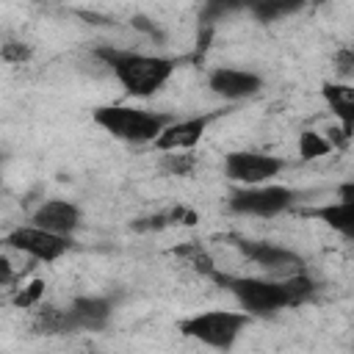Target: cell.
<instances>
[{"mask_svg": "<svg viewBox=\"0 0 354 354\" xmlns=\"http://www.w3.org/2000/svg\"><path fill=\"white\" fill-rule=\"evenodd\" d=\"M97 58L113 72V77L119 80L127 97H152L158 88L166 86V80L177 69L174 58L144 55V53L113 50V47H100Z\"/></svg>", "mask_w": 354, "mask_h": 354, "instance_id": "obj_1", "label": "cell"}, {"mask_svg": "<svg viewBox=\"0 0 354 354\" xmlns=\"http://www.w3.org/2000/svg\"><path fill=\"white\" fill-rule=\"evenodd\" d=\"M94 122L111 133L119 141L127 144H155L160 133L174 122L166 113L144 111V108H130V105H100L94 108Z\"/></svg>", "mask_w": 354, "mask_h": 354, "instance_id": "obj_2", "label": "cell"}, {"mask_svg": "<svg viewBox=\"0 0 354 354\" xmlns=\"http://www.w3.org/2000/svg\"><path fill=\"white\" fill-rule=\"evenodd\" d=\"M216 285L227 288L241 310L252 318H271L282 310H290V296L285 290L282 279H263V277H230V274H213Z\"/></svg>", "mask_w": 354, "mask_h": 354, "instance_id": "obj_3", "label": "cell"}, {"mask_svg": "<svg viewBox=\"0 0 354 354\" xmlns=\"http://www.w3.org/2000/svg\"><path fill=\"white\" fill-rule=\"evenodd\" d=\"M252 321L254 318L246 315L243 310H205V313H196V315L183 318L177 324V329L185 337H191V340H196V343H202L207 348L230 351L238 343L241 332Z\"/></svg>", "mask_w": 354, "mask_h": 354, "instance_id": "obj_4", "label": "cell"}, {"mask_svg": "<svg viewBox=\"0 0 354 354\" xmlns=\"http://www.w3.org/2000/svg\"><path fill=\"white\" fill-rule=\"evenodd\" d=\"M296 202V191L288 185L266 183L254 188H232L227 207L238 216H257V218H274L285 210H290Z\"/></svg>", "mask_w": 354, "mask_h": 354, "instance_id": "obj_5", "label": "cell"}, {"mask_svg": "<svg viewBox=\"0 0 354 354\" xmlns=\"http://www.w3.org/2000/svg\"><path fill=\"white\" fill-rule=\"evenodd\" d=\"M285 169V160L277 155L266 152H249V149H235L224 155V177L235 183L238 188H254L271 183L279 171Z\"/></svg>", "mask_w": 354, "mask_h": 354, "instance_id": "obj_6", "label": "cell"}, {"mask_svg": "<svg viewBox=\"0 0 354 354\" xmlns=\"http://www.w3.org/2000/svg\"><path fill=\"white\" fill-rule=\"evenodd\" d=\"M3 243L14 252H22L28 254L30 260L36 263H55L61 260L69 249H72V238H64V235H53L47 230H39L33 224H25V227H17L11 230Z\"/></svg>", "mask_w": 354, "mask_h": 354, "instance_id": "obj_7", "label": "cell"}, {"mask_svg": "<svg viewBox=\"0 0 354 354\" xmlns=\"http://www.w3.org/2000/svg\"><path fill=\"white\" fill-rule=\"evenodd\" d=\"M235 249L252 260L257 268L268 271L271 277H293V274H301L304 271V260L301 254H296L293 249H285V246H277L271 241H254V238H235Z\"/></svg>", "mask_w": 354, "mask_h": 354, "instance_id": "obj_8", "label": "cell"}, {"mask_svg": "<svg viewBox=\"0 0 354 354\" xmlns=\"http://www.w3.org/2000/svg\"><path fill=\"white\" fill-rule=\"evenodd\" d=\"M207 86L213 94L238 102V100H249L263 88V77L257 72L249 69H238V66H216L207 75Z\"/></svg>", "mask_w": 354, "mask_h": 354, "instance_id": "obj_9", "label": "cell"}, {"mask_svg": "<svg viewBox=\"0 0 354 354\" xmlns=\"http://www.w3.org/2000/svg\"><path fill=\"white\" fill-rule=\"evenodd\" d=\"M30 224L39 227V230H47L53 235L72 238V232L80 227V207L69 199H44L33 210Z\"/></svg>", "mask_w": 354, "mask_h": 354, "instance_id": "obj_10", "label": "cell"}, {"mask_svg": "<svg viewBox=\"0 0 354 354\" xmlns=\"http://www.w3.org/2000/svg\"><path fill=\"white\" fill-rule=\"evenodd\" d=\"M218 113H202V116H191V119H174L160 138L155 141L158 152H188L199 144V138L205 136L207 124L216 119Z\"/></svg>", "mask_w": 354, "mask_h": 354, "instance_id": "obj_11", "label": "cell"}, {"mask_svg": "<svg viewBox=\"0 0 354 354\" xmlns=\"http://www.w3.org/2000/svg\"><path fill=\"white\" fill-rule=\"evenodd\" d=\"M66 310L77 332H102L111 324L113 301L108 296H75Z\"/></svg>", "mask_w": 354, "mask_h": 354, "instance_id": "obj_12", "label": "cell"}, {"mask_svg": "<svg viewBox=\"0 0 354 354\" xmlns=\"http://www.w3.org/2000/svg\"><path fill=\"white\" fill-rule=\"evenodd\" d=\"M321 97H324L326 108L337 116L340 133L348 138L354 133V86H348V83H324Z\"/></svg>", "mask_w": 354, "mask_h": 354, "instance_id": "obj_13", "label": "cell"}, {"mask_svg": "<svg viewBox=\"0 0 354 354\" xmlns=\"http://www.w3.org/2000/svg\"><path fill=\"white\" fill-rule=\"evenodd\" d=\"M33 329L39 335H72V332H77L69 310L66 307H53V304H44L41 310H36Z\"/></svg>", "mask_w": 354, "mask_h": 354, "instance_id": "obj_14", "label": "cell"}, {"mask_svg": "<svg viewBox=\"0 0 354 354\" xmlns=\"http://www.w3.org/2000/svg\"><path fill=\"white\" fill-rule=\"evenodd\" d=\"M307 216L321 218L326 227H332L343 238L354 230V205H348V202H329V205H321V207L307 210Z\"/></svg>", "mask_w": 354, "mask_h": 354, "instance_id": "obj_15", "label": "cell"}, {"mask_svg": "<svg viewBox=\"0 0 354 354\" xmlns=\"http://www.w3.org/2000/svg\"><path fill=\"white\" fill-rule=\"evenodd\" d=\"M329 152H332V141L324 138L321 133H315V130L299 133V158L301 160H315V158H324Z\"/></svg>", "mask_w": 354, "mask_h": 354, "instance_id": "obj_16", "label": "cell"}, {"mask_svg": "<svg viewBox=\"0 0 354 354\" xmlns=\"http://www.w3.org/2000/svg\"><path fill=\"white\" fill-rule=\"evenodd\" d=\"M282 282H285V290H288V296H290V304H293V307H299V304L310 301V299L315 296V290H318L315 279H313V277H307L304 271H301V274H293V277H285Z\"/></svg>", "mask_w": 354, "mask_h": 354, "instance_id": "obj_17", "label": "cell"}, {"mask_svg": "<svg viewBox=\"0 0 354 354\" xmlns=\"http://www.w3.org/2000/svg\"><path fill=\"white\" fill-rule=\"evenodd\" d=\"M177 257H183L194 271H199V274H205V277H213V274H216V266H213L210 254H207L205 246H199V243H185V246H180V249H177Z\"/></svg>", "mask_w": 354, "mask_h": 354, "instance_id": "obj_18", "label": "cell"}, {"mask_svg": "<svg viewBox=\"0 0 354 354\" xmlns=\"http://www.w3.org/2000/svg\"><path fill=\"white\" fill-rule=\"evenodd\" d=\"M260 22H274V19H279V17H285V14H290V11H296L299 8V3H249L246 6Z\"/></svg>", "mask_w": 354, "mask_h": 354, "instance_id": "obj_19", "label": "cell"}, {"mask_svg": "<svg viewBox=\"0 0 354 354\" xmlns=\"http://www.w3.org/2000/svg\"><path fill=\"white\" fill-rule=\"evenodd\" d=\"M44 299V279H30L28 285H22L17 293H14V307H22V310H33L39 307V301Z\"/></svg>", "mask_w": 354, "mask_h": 354, "instance_id": "obj_20", "label": "cell"}, {"mask_svg": "<svg viewBox=\"0 0 354 354\" xmlns=\"http://www.w3.org/2000/svg\"><path fill=\"white\" fill-rule=\"evenodd\" d=\"M194 166H196V160H194L191 152H166V155H163V169H166L169 174L185 177V174L194 171Z\"/></svg>", "mask_w": 354, "mask_h": 354, "instance_id": "obj_21", "label": "cell"}, {"mask_svg": "<svg viewBox=\"0 0 354 354\" xmlns=\"http://www.w3.org/2000/svg\"><path fill=\"white\" fill-rule=\"evenodd\" d=\"M0 55H3V61L6 64H22V61H28L30 55H33V50H30V44H25V41H6L3 47H0Z\"/></svg>", "mask_w": 354, "mask_h": 354, "instance_id": "obj_22", "label": "cell"}, {"mask_svg": "<svg viewBox=\"0 0 354 354\" xmlns=\"http://www.w3.org/2000/svg\"><path fill=\"white\" fill-rule=\"evenodd\" d=\"M235 8H241V6H232V3H207V6H202V25H213L216 19H221L224 14H230V11H235Z\"/></svg>", "mask_w": 354, "mask_h": 354, "instance_id": "obj_23", "label": "cell"}, {"mask_svg": "<svg viewBox=\"0 0 354 354\" xmlns=\"http://www.w3.org/2000/svg\"><path fill=\"white\" fill-rule=\"evenodd\" d=\"M166 216H169V224H194L196 221V213L188 210V207H174Z\"/></svg>", "mask_w": 354, "mask_h": 354, "instance_id": "obj_24", "label": "cell"}, {"mask_svg": "<svg viewBox=\"0 0 354 354\" xmlns=\"http://www.w3.org/2000/svg\"><path fill=\"white\" fill-rule=\"evenodd\" d=\"M337 202H348V205H354V180L337 185Z\"/></svg>", "mask_w": 354, "mask_h": 354, "instance_id": "obj_25", "label": "cell"}, {"mask_svg": "<svg viewBox=\"0 0 354 354\" xmlns=\"http://www.w3.org/2000/svg\"><path fill=\"white\" fill-rule=\"evenodd\" d=\"M346 241H354V230H351V232H348V235H346Z\"/></svg>", "mask_w": 354, "mask_h": 354, "instance_id": "obj_26", "label": "cell"}]
</instances>
